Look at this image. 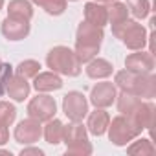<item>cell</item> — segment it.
I'll return each instance as SVG.
<instances>
[{
  "instance_id": "obj_14",
  "label": "cell",
  "mask_w": 156,
  "mask_h": 156,
  "mask_svg": "<svg viewBox=\"0 0 156 156\" xmlns=\"http://www.w3.org/2000/svg\"><path fill=\"white\" fill-rule=\"evenodd\" d=\"M85 19H87V22L103 28V26L108 22L107 8L101 6V4H96V2H88V4L85 6Z\"/></svg>"
},
{
  "instance_id": "obj_12",
  "label": "cell",
  "mask_w": 156,
  "mask_h": 156,
  "mask_svg": "<svg viewBox=\"0 0 156 156\" xmlns=\"http://www.w3.org/2000/svg\"><path fill=\"white\" fill-rule=\"evenodd\" d=\"M6 90H8L9 98H13L15 101H24L30 94V85L22 75L17 73V75L9 77V81L6 83Z\"/></svg>"
},
{
  "instance_id": "obj_13",
  "label": "cell",
  "mask_w": 156,
  "mask_h": 156,
  "mask_svg": "<svg viewBox=\"0 0 156 156\" xmlns=\"http://www.w3.org/2000/svg\"><path fill=\"white\" fill-rule=\"evenodd\" d=\"M62 87L61 77L55 72H44L35 75V88L37 92H53Z\"/></svg>"
},
{
  "instance_id": "obj_18",
  "label": "cell",
  "mask_w": 156,
  "mask_h": 156,
  "mask_svg": "<svg viewBox=\"0 0 156 156\" xmlns=\"http://www.w3.org/2000/svg\"><path fill=\"white\" fill-rule=\"evenodd\" d=\"M87 73L94 79H103V77H108L112 73V64L105 59H94L87 66Z\"/></svg>"
},
{
  "instance_id": "obj_2",
  "label": "cell",
  "mask_w": 156,
  "mask_h": 156,
  "mask_svg": "<svg viewBox=\"0 0 156 156\" xmlns=\"http://www.w3.org/2000/svg\"><path fill=\"white\" fill-rule=\"evenodd\" d=\"M48 68H51V72H59L64 75H79L81 72V61L77 59L75 51H72L66 46H55L53 50H50L48 57H46Z\"/></svg>"
},
{
  "instance_id": "obj_6",
  "label": "cell",
  "mask_w": 156,
  "mask_h": 156,
  "mask_svg": "<svg viewBox=\"0 0 156 156\" xmlns=\"http://www.w3.org/2000/svg\"><path fill=\"white\" fill-rule=\"evenodd\" d=\"M141 129L132 121V119H127L123 116H118L112 119V127H110V140L116 143V145H125L130 138H134Z\"/></svg>"
},
{
  "instance_id": "obj_10",
  "label": "cell",
  "mask_w": 156,
  "mask_h": 156,
  "mask_svg": "<svg viewBox=\"0 0 156 156\" xmlns=\"http://www.w3.org/2000/svg\"><path fill=\"white\" fill-rule=\"evenodd\" d=\"M114 99H116V88L112 83H98L90 92V101L98 108L110 107Z\"/></svg>"
},
{
  "instance_id": "obj_24",
  "label": "cell",
  "mask_w": 156,
  "mask_h": 156,
  "mask_svg": "<svg viewBox=\"0 0 156 156\" xmlns=\"http://www.w3.org/2000/svg\"><path fill=\"white\" fill-rule=\"evenodd\" d=\"M127 9H130L136 17L143 19L149 13V2L147 0H129V8Z\"/></svg>"
},
{
  "instance_id": "obj_17",
  "label": "cell",
  "mask_w": 156,
  "mask_h": 156,
  "mask_svg": "<svg viewBox=\"0 0 156 156\" xmlns=\"http://www.w3.org/2000/svg\"><path fill=\"white\" fill-rule=\"evenodd\" d=\"M108 121H110V118H108V114L105 110H96L88 118V130L92 134H96V136H101L107 130Z\"/></svg>"
},
{
  "instance_id": "obj_26",
  "label": "cell",
  "mask_w": 156,
  "mask_h": 156,
  "mask_svg": "<svg viewBox=\"0 0 156 156\" xmlns=\"http://www.w3.org/2000/svg\"><path fill=\"white\" fill-rule=\"evenodd\" d=\"M8 138H9L8 127H6V125H2V123H0V145H2V143H6V141H8Z\"/></svg>"
},
{
  "instance_id": "obj_23",
  "label": "cell",
  "mask_w": 156,
  "mask_h": 156,
  "mask_svg": "<svg viewBox=\"0 0 156 156\" xmlns=\"http://www.w3.org/2000/svg\"><path fill=\"white\" fill-rule=\"evenodd\" d=\"M39 70H41V64H39L37 61H31V59L22 61V62L17 66V73L22 75L24 79H28V77H35V75L39 73Z\"/></svg>"
},
{
  "instance_id": "obj_22",
  "label": "cell",
  "mask_w": 156,
  "mask_h": 156,
  "mask_svg": "<svg viewBox=\"0 0 156 156\" xmlns=\"http://www.w3.org/2000/svg\"><path fill=\"white\" fill-rule=\"evenodd\" d=\"M15 118H17V108L8 101H0V123L9 127L15 121Z\"/></svg>"
},
{
  "instance_id": "obj_4",
  "label": "cell",
  "mask_w": 156,
  "mask_h": 156,
  "mask_svg": "<svg viewBox=\"0 0 156 156\" xmlns=\"http://www.w3.org/2000/svg\"><path fill=\"white\" fill-rule=\"evenodd\" d=\"M112 31L116 37H119L130 50H140L145 42V31L140 24L136 22H130V20H123L119 24H114L112 26Z\"/></svg>"
},
{
  "instance_id": "obj_8",
  "label": "cell",
  "mask_w": 156,
  "mask_h": 156,
  "mask_svg": "<svg viewBox=\"0 0 156 156\" xmlns=\"http://www.w3.org/2000/svg\"><path fill=\"white\" fill-rule=\"evenodd\" d=\"M42 134V129H41V121L35 119V118H30V119H24L19 123V127L15 129V140L19 143H33L41 138Z\"/></svg>"
},
{
  "instance_id": "obj_29",
  "label": "cell",
  "mask_w": 156,
  "mask_h": 156,
  "mask_svg": "<svg viewBox=\"0 0 156 156\" xmlns=\"http://www.w3.org/2000/svg\"><path fill=\"white\" fill-rule=\"evenodd\" d=\"M98 2H112V0H98Z\"/></svg>"
},
{
  "instance_id": "obj_9",
  "label": "cell",
  "mask_w": 156,
  "mask_h": 156,
  "mask_svg": "<svg viewBox=\"0 0 156 156\" xmlns=\"http://www.w3.org/2000/svg\"><path fill=\"white\" fill-rule=\"evenodd\" d=\"M141 81H143L141 73L132 72V70H125V72H119V73L116 75V83H118L127 94H132V96H141V92H143Z\"/></svg>"
},
{
  "instance_id": "obj_21",
  "label": "cell",
  "mask_w": 156,
  "mask_h": 156,
  "mask_svg": "<svg viewBox=\"0 0 156 156\" xmlns=\"http://www.w3.org/2000/svg\"><path fill=\"white\" fill-rule=\"evenodd\" d=\"M33 2L50 15H61L66 9V0H33Z\"/></svg>"
},
{
  "instance_id": "obj_25",
  "label": "cell",
  "mask_w": 156,
  "mask_h": 156,
  "mask_svg": "<svg viewBox=\"0 0 156 156\" xmlns=\"http://www.w3.org/2000/svg\"><path fill=\"white\" fill-rule=\"evenodd\" d=\"M9 77H11V64H0V85L6 87V83L9 81Z\"/></svg>"
},
{
  "instance_id": "obj_20",
  "label": "cell",
  "mask_w": 156,
  "mask_h": 156,
  "mask_svg": "<svg viewBox=\"0 0 156 156\" xmlns=\"http://www.w3.org/2000/svg\"><path fill=\"white\" fill-rule=\"evenodd\" d=\"M127 13H129L127 6H125V4H119V2L110 4V6L107 8V15H108V20L112 22V26H114V24H119V22H123V20H127Z\"/></svg>"
},
{
  "instance_id": "obj_15",
  "label": "cell",
  "mask_w": 156,
  "mask_h": 156,
  "mask_svg": "<svg viewBox=\"0 0 156 156\" xmlns=\"http://www.w3.org/2000/svg\"><path fill=\"white\" fill-rule=\"evenodd\" d=\"M125 64H127L129 70L141 73V72H151L154 62H152V55L151 53H141L140 51V53H132L130 57H127Z\"/></svg>"
},
{
  "instance_id": "obj_16",
  "label": "cell",
  "mask_w": 156,
  "mask_h": 156,
  "mask_svg": "<svg viewBox=\"0 0 156 156\" xmlns=\"http://www.w3.org/2000/svg\"><path fill=\"white\" fill-rule=\"evenodd\" d=\"M8 17L30 22V19L33 17V8L28 0H11L9 8H8Z\"/></svg>"
},
{
  "instance_id": "obj_19",
  "label": "cell",
  "mask_w": 156,
  "mask_h": 156,
  "mask_svg": "<svg viewBox=\"0 0 156 156\" xmlns=\"http://www.w3.org/2000/svg\"><path fill=\"white\" fill-rule=\"evenodd\" d=\"M44 136H46V141L51 143V145L62 141V138H64V125L59 119H50L46 129H44Z\"/></svg>"
},
{
  "instance_id": "obj_31",
  "label": "cell",
  "mask_w": 156,
  "mask_h": 156,
  "mask_svg": "<svg viewBox=\"0 0 156 156\" xmlns=\"http://www.w3.org/2000/svg\"><path fill=\"white\" fill-rule=\"evenodd\" d=\"M0 64H2V61H0Z\"/></svg>"
},
{
  "instance_id": "obj_1",
  "label": "cell",
  "mask_w": 156,
  "mask_h": 156,
  "mask_svg": "<svg viewBox=\"0 0 156 156\" xmlns=\"http://www.w3.org/2000/svg\"><path fill=\"white\" fill-rule=\"evenodd\" d=\"M103 41V31L99 26H94L90 22H81L77 28V42H75V55L83 62H88L94 59V55L99 51Z\"/></svg>"
},
{
  "instance_id": "obj_30",
  "label": "cell",
  "mask_w": 156,
  "mask_h": 156,
  "mask_svg": "<svg viewBox=\"0 0 156 156\" xmlns=\"http://www.w3.org/2000/svg\"><path fill=\"white\" fill-rule=\"evenodd\" d=\"M2 6H4V0H0V9H2Z\"/></svg>"
},
{
  "instance_id": "obj_27",
  "label": "cell",
  "mask_w": 156,
  "mask_h": 156,
  "mask_svg": "<svg viewBox=\"0 0 156 156\" xmlns=\"http://www.w3.org/2000/svg\"><path fill=\"white\" fill-rule=\"evenodd\" d=\"M20 154H22V156H26V154H37V156H42V151H41V149H22Z\"/></svg>"
},
{
  "instance_id": "obj_5",
  "label": "cell",
  "mask_w": 156,
  "mask_h": 156,
  "mask_svg": "<svg viewBox=\"0 0 156 156\" xmlns=\"http://www.w3.org/2000/svg\"><path fill=\"white\" fill-rule=\"evenodd\" d=\"M62 110L70 121L79 123L88 112V101L81 92H68L62 99Z\"/></svg>"
},
{
  "instance_id": "obj_3",
  "label": "cell",
  "mask_w": 156,
  "mask_h": 156,
  "mask_svg": "<svg viewBox=\"0 0 156 156\" xmlns=\"http://www.w3.org/2000/svg\"><path fill=\"white\" fill-rule=\"evenodd\" d=\"M62 140L66 143V152H70V154H90L92 152V145L87 140V130L79 123L64 127Z\"/></svg>"
},
{
  "instance_id": "obj_7",
  "label": "cell",
  "mask_w": 156,
  "mask_h": 156,
  "mask_svg": "<svg viewBox=\"0 0 156 156\" xmlns=\"http://www.w3.org/2000/svg\"><path fill=\"white\" fill-rule=\"evenodd\" d=\"M55 108H57L55 99L50 98V96L41 94V96H37L30 101L28 114H30V118H35L39 121H50L55 116Z\"/></svg>"
},
{
  "instance_id": "obj_11",
  "label": "cell",
  "mask_w": 156,
  "mask_h": 156,
  "mask_svg": "<svg viewBox=\"0 0 156 156\" xmlns=\"http://www.w3.org/2000/svg\"><path fill=\"white\" fill-rule=\"evenodd\" d=\"M2 33L8 41H20V39L28 37L30 24H28V20H19V19L8 17L2 22Z\"/></svg>"
},
{
  "instance_id": "obj_28",
  "label": "cell",
  "mask_w": 156,
  "mask_h": 156,
  "mask_svg": "<svg viewBox=\"0 0 156 156\" xmlns=\"http://www.w3.org/2000/svg\"><path fill=\"white\" fill-rule=\"evenodd\" d=\"M2 92H4V87H2V85H0V96H2Z\"/></svg>"
}]
</instances>
